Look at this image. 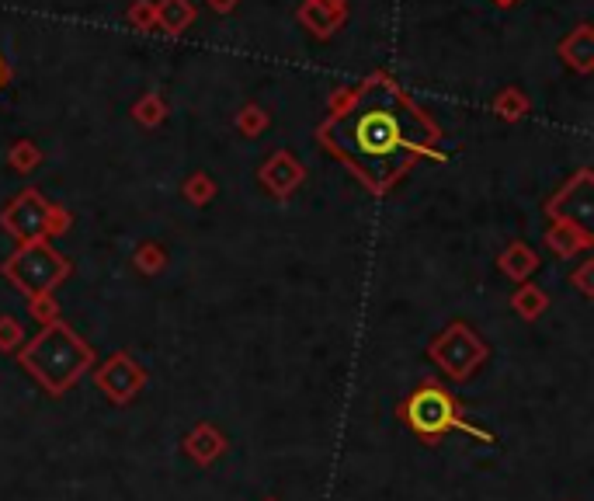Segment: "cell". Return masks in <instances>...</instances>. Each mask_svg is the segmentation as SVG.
<instances>
[{
    "label": "cell",
    "mask_w": 594,
    "mask_h": 501,
    "mask_svg": "<svg viewBox=\"0 0 594 501\" xmlns=\"http://www.w3.org/2000/svg\"><path fill=\"white\" fill-rule=\"evenodd\" d=\"M320 140L365 185L390 188L421 154H438V126L386 74L369 77L324 122Z\"/></svg>",
    "instance_id": "6da1fadb"
},
{
    "label": "cell",
    "mask_w": 594,
    "mask_h": 501,
    "mask_svg": "<svg viewBox=\"0 0 594 501\" xmlns=\"http://www.w3.org/2000/svg\"><path fill=\"white\" fill-rule=\"evenodd\" d=\"M25 362L49 390H60V387H66V383L77 380V373L84 369L87 355L70 331L56 328V331H46L39 341H35L32 352L25 355Z\"/></svg>",
    "instance_id": "7a4b0ae2"
},
{
    "label": "cell",
    "mask_w": 594,
    "mask_h": 501,
    "mask_svg": "<svg viewBox=\"0 0 594 501\" xmlns=\"http://www.w3.org/2000/svg\"><path fill=\"white\" fill-rule=\"evenodd\" d=\"M497 4H511V0H497Z\"/></svg>",
    "instance_id": "5b68a950"
},
{
    "label": "cell",
    "mask_w": 594,
    "mask_h": 501,
    "mask_svg": "<svg viewBox=\"0 0 594 501\" xmlns=\"http://www.w3.org/2000/svg\"><path fill=\"white\" fill-rule=\"evenodd\" d=\"M0 84H4V63H0Z\"/></svg>",
    "instance_id": "277c9868"
},
{
    "label": "cell",
    "mask_w": 594,
    "mask_h": 501,
    "mask_svg": "<svg viewBox=\"0 0 594 501\" xmlns=\"http://www.w3.org/2000/svg\"><path fill=\"white\" fill-rule=\"evenodd\" d=\"M407 421L421 435H442L445 428H452L459 421V408L438 383H424L407 401Z\"/></svg>",
    "instance_id": "3957f363"
}]
</instances>
